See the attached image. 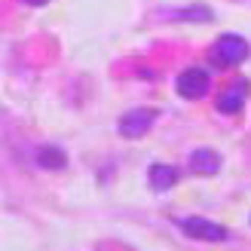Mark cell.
I'll return each mask as SVG.
<instances>
[{
    "mask_svg": "<svg viewBox=\"0 0 251 251\" xmlns=\"http://www.w3.org/2000/svg\"><path fill=\"white\" fill-rule=\"evenodd\" d=\"M251 46L248 40H242L239 34H224L218 37V43L211 46V61L221 68H233V65H242V61L248 58Z\"/></svg>",
    "mask_w": 251,
    "mask_h": 251,
    "instance_id": "1",
    "label": "cell"
},
{
    "mask_svg": "<svg viewBox=\"0 0 251 251\" xmlns=\"http://www.w3.org/2000/svg\"><path fill=\"white\" fill-rule=\"evenodd\" d=\"M181 230L190 236V239H202V242H224L230 236L221 224H211V221H202V218H184Z\"/></svg>",
    "mask_w": 251,
    "mask_h": 251,
    "instance_id": "2",
    "label": "cell"
},
{
    "mask_svg": "<svg viewBox=\"0 0 251 251\" xmlns=\"http://www.w3.org/2000/svg\"><path fill=\"white\" fill-rule=\"evenodd\" d=\"M175 89H178V95H184V98H202L208 92V74L202 68H187L184 74H178Z\"/></svg>",
    "mask_w": 251,
    "mask_h": 251,
    "instance_id": "3",
    "label": "cell"
},
{
    "mask_svg": "<svg viewBox=\"0 0 251 251\" xmlns=\"http://www.w3.org/2000/svg\"><path fill=\"white\" fill-rule=\"evenodd\" d=\"M156 120V110L150 107H138V110H129L123 120H120V135L123 138H141L150 126Z\"/></svg>",
    "mask_w": 251,
    "mask_h": 251,
    "instance_id": "4",
    "label": "cell"
},
{
    "mask_svg": "<svg viewBox=\"0 0 251 251\" xmlns=\"http://www.w3.org/2000/svg\"><path fill=\"white\" fill-rule=\"evenodd\" d=\"M245 95H248V83L230 86V89L218 98V110H221V114H239L242 104H245Z\"/></svg>",
    "mask_w": 251,
    "mask_h": 251,
    "instance_id": "5",
    "label": "cell"
},
{
    "mask_svg": "<svg viewBox=\"0 0 251 251\" xmlns=\"http://www.w3.org/2000/svg\"><path fill=\"white\" fill-rule=\"evenodd\" d=\"M190 169L199 172V175H215L221 169V156L215 153V150H208V147L193 150V153H190Z\"/></svg>",
    "mask_w": 251,
    "mask_h": 251,
    "instance_id": "6",
    "label": "cell"
},
{
    "mask_svg": "<svg viewBox=\"0 0 251 251\" xmlns=\"http://www.w3.org/2000/svg\"><path fill=\"white\" fill-rule=\"evenodd\" d=\"M147 178H150L153 190H169V187H175V181H178V169L166 166V162H156V166H150Z\"/></svg>",
    "mask_w": 251,
    "mask_h": 251,
    "instance_id": "7",
    "label": "cell"
},
{
    "mask_svg": "<svg viewBox=\"0 0 251 251\" xmlns=\"http://www.w3.org/2000/svg\"><path fill=\"white\" fill-rule=\"evenodd\" d=\"M37 162H40L43 169H65V153H61L58 147H40V153H37Z\"/></svg>",
    "mask_w": 251,
    "mask_h": 251,
    "instance_id": "8",
    "label": "cell"
},
{
    "mask_svg": "<svg viewBox=\"0 0 251 251\" xmlns=\"http://www.w3.org/2000/svg\"><path fill=\"white\" fill-rule=\"evenodd\" d=\"M22 3H28V6H46L49 0H22Z\"/></svg>",
    "mask_w": 251,
    "mask_h": 251,
    "instance_id": "9",
    "label": "cell"
}]
</instances>
